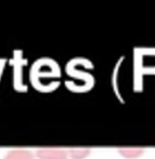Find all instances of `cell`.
Masks as SVG:
<instances>
[{
    "label": "cell",
    "mask_w": 155,
    "mask_h": 159,
    "mask_svg": "<svg viewBox=\"0 0 155 159\" xmlns=\"http://www.w3.org/2000/svg\"><path fill=\"white\" fill-rule=\"evenodd\" d=\"M39 159H67V151L63 148H39L36 152Z\"/></svg>",
    "instance_id": "6da1fadb"
},
{
    "label": "cell",
    "mask_w": 155,
    "mask_h": 159,
    "mask_svg": "<svg viewBox=\"0 0 155 159\" xmlns=\"http://www.w3.org/2000/svg\"><path fill=\"white\" fill-rule=\"evenodd\" d=\"M4 159H35L34 155L26 149H13L6 155Z\"/></svg>",
    "instance_id": "7a4b0ae2"
},
{
    "label": "cell",
    "mask_w": 155,
    "mask_h": 159,
    "mask_svg": "<svg viewBox=\"0 0 155 159\" xmlns=\"http://www.w3.org/2000/svg\"><path fill=\"white\" fill-rule=\"evenodd\" d=\"M120 153L125 158L134 159L142 155L144 153V149L139 148V147H123V148H120Z\"/></svg>",
    "instance_id": "3957f363"
},
{
    "label": "cell",
    "mask_w": 155,
    "mask_h": 159,
    "mask_svg": "<svg viewBox=\"0 0 155 159\" xmlns=\"http://www.w3.org/2000/svg\"><path fill=\"white\" fill-rule=\"evenodd\" d=\"M90 154L89 148H69L67 155L72 159H84Z\"/></svg>",
    "instance_id": "277c9868"
}]
</instances>
